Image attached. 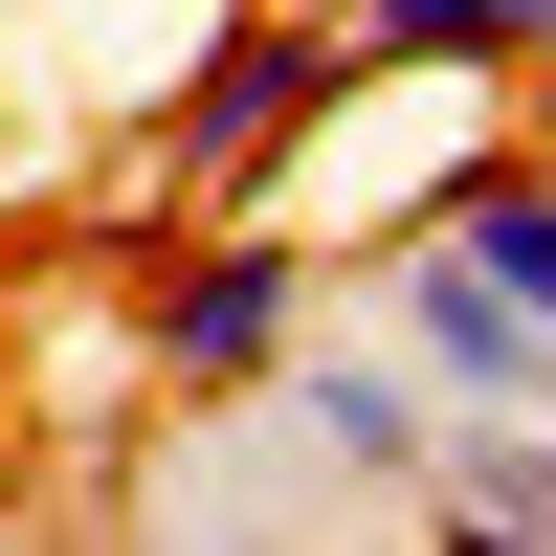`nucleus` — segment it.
Listing matches in <instances>:
<instances>
[{
  "label": "nucleus",
  "instance_id": "1",
  "mask_svg": "<svg viewBox=\"0 0 556 556\" xmlns=\"http://www.w3.org/2000/svg\"><path fill=\"white\" fill-rule=\"evenodd\" d=\"M356 89H379L356 23H223L201 67H178V112H156V201H178V223H201V201H267Z\"/></svg>",
  "mask_w": 556,
  "mask_h": 556
},
{
  "label": "nucleus",
  "instance_id": "2",
  "mask_svg": "<svg viewBox=\"0 0 556 556\" xmlns=\"http://www.w3.org/2000/svg\"><path fill=\"white\" fill-rule=\"evenodd\" d=\"M290 334H312V245H290L267 201H201V245H156V267H134V356H156V401H178V424H223V401H245Z\"/></svg>",
  "mask_w": 556,
  "mask_h": 556
},
{
  "label": "nucleus",
  "instance_id": "3",
  "mask_svg": "<svg viewBox=\"0 0 556 556\" xmlns=\"http://www.w3.org/2000/svg\"><path fill=\"white\" fill-rule=\"evenodd\" d=\"M379 334L424 356L445 401H556V334H534L513 290H490L468 245H445V223H401V245H379Z\"/></svg>",
  "mask_w": 556,
  "mask_h": 556
},
{
  "label": "nucleus",
  "instance_id": "4",
  "mask_svg": "<svg viewBox=\"0 0 556 556\" xmlns=\"http://www.w3.org/2000/svg\"><path fill=\"white\" fill-rule=\"evenodd\" d=\"M424 534L556 556V401H445V445H424Z\"/></svg>",
  "mask_w": 556,
  "mask_h": 556
},
{
  "label": "nucleus",
  "instance_id": "5",
  "mask_svg": "<svg viewBox=\"0 0 556 556\" xmlns=\"http://www.w3.org/2000/svg\"><path fill=\"white\" fill-rule=\"evenodd\" d=\"M379 89H490V67H556V0H334Z\"/></svg>",
  "mask_w": 556,
  "mask_h": 556
},
{
  "label": "nucleus",
  "instance_id": "6",
  "mask_svg": "<svg viewBox=\"0 0 556 556\" xmlns=\"http://www.w3.org/2000/svg\"><path fill=\"white\" fill-rule=\"evenodd\" d=\"M424 223H445V245H468L490 290H513L534 334H556V156H468V178H445Z\"/></svg>",
  "mask_w": 556,
  "mask_h": 556
}]
</instances>
